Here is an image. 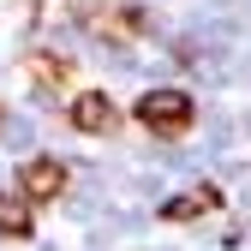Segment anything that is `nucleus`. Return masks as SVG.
I'll list each match as a JSON object with an SVG mask.
<instances>
[{"label": "nucleus", "mask_w": 251, "mask_h": 251, "mask_svg": "<svg viewBox=\"0 0 251 251\" xmlns=\"http://www.w3.org/2000/svg\"><path fill=\"white\" fill-rule=\"evenodd\" d=\"M18 192L30 203H54L60 192H66V162H54V155H30V162L18 168Z\"/></svg>", "instance_id": "obj_3"}, {"label": "nucleus", "mask_w": 251, "mask_h": 251, "mask_svg": "<svg viewBox=\"0 0 251 251\" xmlns=\"http://www.w3.org/2000/svg\"><path fill=\"white\" fill-rule=\"evenodd\" d=\"M222 209V185L215 179H203L198 192H185V198H174V203H162V222H174V227H185V222H198V215H215Z\"/></svg>", "instance_id": "obj_5"}, {"label": "nucleus", "mask_w": 251, "mask_h": 251, "mask_svg": "<svg viewBox=\"0 0 251 251\" xmlns=\"http://www.w3.org/2000/svg\"><path fill=\"white\" fill-rule=\"evenodd\" d=\"M72 126L84 138H108L120 126V114H114V102L102 96V90H84V96H72Z\"/></svg>", "instance_id": "obj_4"}, {"label": "nucleus", "mask_w": 251, "mask_h": 251, "mask_svg": "<svg viewBox=\"0 0 251 251\" xmlns=\"http://www.w3.org/2000/svg\"><path fill=\"white\" fill-rule=\"evenodd\" d=\"M24 72L36 78L42 90H66V84H72V60H60V54H30Z\"/></svg>", "instance_id": "obj_7"}, {"label": "nucleus", "mask_w": 251, "mask_h": 251, "mask_svg": "<svg viewBox=\"0 0 251 251\" xmlns=\"http://www.w3.org/2000/svg\"><path fill=\"white\" fill-rule=\"evenodd\" d=\"M78 18L96 30L102 42H114V48L144 42V12H132V6H78Z\"/></svg>", "instance_id": "obj_2"}, {"label": "nucleus", "mask_w": 251, "mask_h": 251, "mask_svg": "<svg viewBox=\"0 0 251 251\" xmlns=\"http://www.w3.org/2000/svg\"><path fill=\"white\" fill-rule=\"evenodd\" d=\"M36 227V203L24 192H0V239H30Z\"/></svg>", "instance_id": "obj_6"}, {"label": "nucleus", "mask_w": 251, "mask_h": 251, "mask_svg": "<svg viewBox=\"0 0 251 251\" xmlns=\"http://www.w3.org/2000/svg\"><path fill=\"white\" fill-rule=\"evenodd\" d=\"M192 120H198V108H192L185 90H144L138 96V126L155 132V138H185Z\"/></svg>", "instance_id": "obj_1"}]
</instances>
